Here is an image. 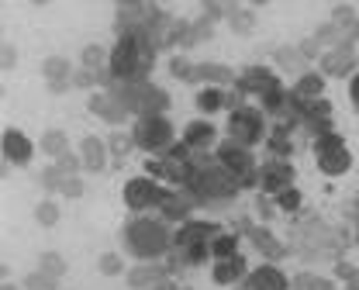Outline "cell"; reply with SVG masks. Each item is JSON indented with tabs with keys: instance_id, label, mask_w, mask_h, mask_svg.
I'll list each match as a JSON object with an SVG mask.
<instances>
[{
	"instance_id": "36",
	"label": "cell",
	"mask_w": 359,
	"mask_h": 290,
	"mask_svg": "<svg viewBox=\"0 0 359 290\" xmlns=\"http://www.w3.org/2000/svg\"><path fill=\"white\" fill-rule=\"evenodd\" d=\"M55 166H59L62 177H76V173L83 170V156H76V152H62V156L55 159Z\"/></svg>"
},
{
	"instance_id": "9",
	"label": "cell",
	"mask_w": 359,
	"mask_h": 290,
	"mask_svg": "<svg viewBox=\"0 0 359 290\" xmlns=\"http://www.w3.org/2000/svg\"><path fill=\"white\" fill-rule=\"evenodd\" d=\"M242 94H259L266 97L273 90H280V80H276V73H269L266 66H249V69H242V76H238V83H235Z\"/></svg>"
},
{
	"instance_id": "11",
	"label": "cell",
	"mask_w": 359,
	"mask_h": 290,
	"mask_svg": "<svg viewBox=\"0 0 359 290\" xmlns=\"http://www.w3.org/2000/svg\"><path fill=\"white\" fill-rule=\"evenodd\" d=\"M87 107H90V114L104 118L107 125H125V118H128V107L114 94H93L87 100Z\"/></svg>"
},
{
	"instance_id": "14",
	"label": "cell",
	"mask_w": 359,
	"mask_h": 290,
	"mask_svg": "<svg viewBox=\"0 0 359 290\" xmlns=\"http://www.w3.org/2000/svg\"><path fill=\"white\" fill-rule=\"evenodd\" d=\"M353 66H356V48H353V42H346L342 48H335V52H328L321 59V73H328V76H346Z\"/></svg>"
},
{
	"instance_id": "32",
	"label": "cell",
	"mask_w": 359,
	"mask_h": 290,
	"mask_svg": "<svg viewBox=\"0 0 359 290\" xmlns=\"http://www.w3.org/2000/svg\"><path fill=\"white\" fill-rule=\"evenodd\" d=\"M39 266H42L45 277H52V280H62V277H66V270H69V266H66V259H62L59 252H42V263H39Z\"/></svg>"
},
{
	"instance_id": "19",
	"label": "cell",
	"mask_w": 359,
	"mask_h": 290,
	"mask_svg": "<svg viewBox=\"0 0 359 290\" xmlns=\"http://www.w3.org/2000/svg\"><path fill=\"white\" fill-rule=\"evenodd\" d=\"M245 239H252V245H256V249H259V252H263L266 259H273V263L287 256V245L273 239V232H269V228H252V232H249Z\"/></svg>"
},
{
	"instance_id": "44",
	"label": "cell",
	"mask_w": 359,
	"mask_h": 290,
	"mask_svg": "<svg viewBox=\"0 0 359 290\" xmlns=\"http://www.w3.org/2000/svg\"><path fill=\"white\" fill-rule=\"evenodd\" d=\"M100 62H104V48L100 46L83 48V69H100Z\"/></svg>"
},
{
	"instance_id": "50",
	"label": "cell",
	"mask_w": 359,
	"mask_h": 290,
	"mask_svg": "<svg viewBox=\"0 0 359 290\" xmlns=\"http://www.w3.org/2000/svg\"><path fill=\"white\" fill-rule=\"evenodd\" d=\"M301 55H304V59H314V55H318V39H308V42H301Z\"/></svg>"
},
{
	"instance_id": "53",
	"label": "cell",
	"mask_w": 359,
	"mask_h": 290,
	"mask_svg": "<svg viewBox=\"0 0 359 290\" xmlns=\"http://www.w3.org/2000/svg\"><path fill=\"white\" fill-rule=\"evenodd\" d=\"M0 290H21V287H14V284H4V287H0Z\"/></svg>"
},
{
	"instance_id": "42",
	"label": "cell",
	"mask_w": 359,
	"mask_h": 290,
	"mask_svg": "<svg viewBox=\"0 0 359 290\" xmlns=\"http://www.w3.org/2000/svg\"><path fill=\"white\" fill-rule=\"evenodd\" d=\"M62 173H59V166H48V170H42V177H39V184H42L45 191H62Z\"/></svg>"
},
{
	"instance_id": "18",
	"label": "cell",
	"mask_w": 359,
	"mask_h": 290,
	"mask_svg": "<svg viewBox=\"0 0 359 290\" xmlns=\"http://www.w3.org/2000/svg\"><path fill=\"white\" fill-rule=\"evenodd\" d=\"M166 273H170V266H135L128 273V284L132 290H152L166 280Z\"/></svg>"
},
{
	"instance_id": "35",
	"label": "cell",
	"mask_w": 359,
	"mask_h": 290,
	"mask_svg": "<svg viewBox=\"0 0 359 290\" xmlns=\"http://www.w3.org/2000/svg\"><path fill=\"white\" fill-rule=\"evenodd\" d=\"M107 149H111V156L125 159V156H128V152L135 149V135H125V132H114V135L107 139Z\"/></svg>"
},
{
	"instance_id": "20",
	"label": "cell",
	"mask_w": 359,
	"mask_h": 290,
	"mask_svg": "<svg viewBox=\"0 0 359 290\" xmlns=\"http://www.w3.org/2000/svg\"><path fill=\"white\" fill-rule=\"evenodd\" d=\"M194 80H201V83H235V73L222 66V62H201V66H194Z\"/></svg>"
},
{
	"instance_id": "25",
	"label": "cell",
	"mask_w": 359,
	"mask_h": 290,
	"mask_svg": "<svg viewBox=\"0 0 359 290\" xmlns=\"http://www.w3.org/2000/svg\"><path fill=\"white\" fill-rule=\"evenodd\" d=\"M190 204H194L190 197L166 193V200L159 204V211H163V218H166V221H180V225H183V221H187V214H190Z\"/></svg>"
},
{
	"instance_id": "38",
	"label": "cell",
	"mask_w": 359,
	"mask_h": 290,
	"mask_svg": "<svg viewBox=\"0 0 359 290\" xmlns=\"http://www.w3.org/2000/svg\"><path fill=\"white\" fill-rule=\"evenodd\" d=\"M332 14H335V21H332V25H335L342 35H346V28H353V32L359 28V25H356V11H353V7H342V4H339Z\"/></svg>"
},
{
	"instance_id": "40",
	"label": "cell",
	"mask_w": 359,
	"mask_h": 290,
	"mask_svg": "<svg viewBox=\"0 0 359 290\" xmlns=\"http://www.w3.org/2000/svg\"><path fill=\"white\" fill-rule=\"evenodd\" d=\"M35 218H39V225L52 228V225L59 221V204H52V200H42V204L35 207Z\"/></svg>"
},
{
	"instance_id": "6",
	"label": "cell",
	"mask_w": 359,
	"mask_h": 290,
	"mask_svg": "<svg viewBox=\"0 0 359 290\" xmlns=\"http://www.w3.org/2000/svg\"><path fill=\"white\" fill-rule=\"evenodd\" d=\"M228 132H231V142L252 149L256 142L266 139V118H263V111H256V107H238V111H231V118H228Z\"/></svg>"
},
{
	"instance_id": "26",
	"label": "cell",
	"mask_w": 359,
	"mask_h": 290,
	"mask_svg": "<svg viewBox=\"0 0 359 290\" xmlns=\"http://www.w3.org/2000/svg\"><path fill=\"white\" fill-rule=\"evenodd\" d=\"M42 76L48 83H66V80H73V69H69V59H62V55H48L42 62Z\"/></svg>"
},
{
	"instance_id": "8",
	"label": "cell",
	"mask_w": 359,
	"mask_h": 290,
	"mask_svg": "<svg viewBox=\"0 0 359 290\" xmlns=\"http://www.w3.org/2000/svg\"><path fill=\"white\" fill-rule=\"evenodd\" d=\"M294 166L287 163V159H269V163H263V170H259V191L263 193H283L294 187Z\"/></svg>"
},
{
	"instance_id": "5",
	"label": "cell",
	"mask_w": 359,
	"mask_h": 290,
	"mask_svg": "<svg viewBox=\"0 0 359 290\" xmlns=\"http://www.w3.org/2000/svg\"><path fill=\"white\" fill-rule=\"evenodd\" d=\"M132 135H135V145L145 149V152H170L177 145L173 142V125L166 121V114H159V118H138Z\"/></svg>"
},
{
	"instance_id": "48",
	"label": "cell",
	"mask_w": 359,
	"mask_h": 290,
	"mask_svg": "<svg viewBox=\"0 0 359 290\" xmlns=\"http://www.w3.org/2000/svg\"><path fill=\"white\" fill-rule=\"evenodd\" d=\"M201 11H204V21H208V25H215L222 14H228V4H204Z\"/></svg>"
},
{
	"instance_id": "3",
	"label": "cell",
	"mask_w": 359,
	"mask_h": 290,
	"mask_svg": "<svg viewBox=\"0 0 359 290\" xmlns=\"http://www.w3.org/2000/svg\"><path fill=\"white\" fill-rule=\"evenodd\" d=\"M190 191H194V200H201V204H208V200H231L235 193L242 191L238 187V180L224 170V166H194V177H190V184H187Z\"/></svg>"
},
{
	"instance_id": "37",
	"label": "cell",
	"mask_w": 359,
	"mask_h": 290,
	"mask_svg": "<svg viewBox=\"0 0 359 290\" xmlns=\"http://www.w3.org/2000/svg\"><path fill=\"white\" fill-rule=\"evenodd\" d=\"M301 204H304V197H301V191L297 187H290V191H283V193H276V207L280 211H301Z\"/></svg>"
},
{
	"instance_id": "46",
	"label": "cell",
	"mask_w": 359,
	"mask_h": 290,
	"mask_svg": "<svg viewBox=\"0 0 359 290\" xmlns=\"http://www.w3.org/2000/svg\"><path fill=\"white\" fill-rule=\"evenodd\" d=\"M170 73H173L177 80H194V66H190L187 59H180V55L170 62Z\"/></svg>"
},
{
	"instance_id": "21",
	"label": "cell",
	"mask_w": 359,
	"mask_h": 290,
	"mask_svg": "<svg viewBox=\"0 0 359 290\" xmlns=\"http://www.w3.org/2000/svg\"><path fill=\"white\" fill-rule=\"evenodd\" d=\"M325 94V80L318 76V73H304L297 83H294V90L290 97L297 100V104H308V100H318V97Z\"/></svg>"
},
{
	"instance_id": "4",
	"label": "cell",
	"mask_w": 359,
	"mask_h": 290,
	"mask_svg": "<svg viewBox=\"0 0 359 290\" xmlns=\"http://www.w3.org/2000/svg\"><path fill=\"white\" fill-rule=\"evenodd\" d=\"M218 166H224L235 180H238V187H259V170H256V159L249 156V149L238 142H222L218 145Z\"/></svg>"
},
{
	"instance_id": "17",
	"label": "cell",
	"mask_w": 359,
	"mask_h": 290,
	"mask_svg": "<svg viewBox=\"0 0 359 290\" xmlns=\"http://www.w3.org/2000/svg\"><path fill=\"white\" fill-rule=\"evenodd\" d=\"M318 170H321L325 177H342V173H349V170H353L349 145H342V149H332V152L318 156Z\"/></svg>"
},
{
	"instance_id": "33",
	"label": "cell",
	"mask_w": 359,
	"mask_h": 290,
	"mask_svg": "<svg viewBox=\"0 0 359 290\" xmlns=\"http://www.w3.org/2000/svg\"><path fill=\"white\" fill-rule=\"evenodd\" d=\"M290 290H335V284L325 277H314V273H301L290 280Z\"/></svg>"
},
{
	"instance_id": "2",
	"label": "cell",
	"mask_w": 359,
	"mask_h": 290,
	"mask_svg": "<svg viewBox=\"0 0 359 290\" xmlns=\"http://www.w3.org/2000/svg\"><path fill=\"white\" fill-rule=\"evenodd\" d=\"M121 242H125V249L132 252L135 259H159V256L170 252L173 235L159 221H152V218H135V221L125 225Z\"/></svg>"
},
{
	"instance_id": "34",
	"label": "cell",
	"mask_w": 359,
	"mask_h": 290,
	"mask_svg": "<svg viewBox=\"0 0 359 290\" xmlns=\"http://www.w3.org/2000/svg\"><path fill=\"white\" fill-rule=\"evenodd\" d=\"M97 270H100L104 277H118V273H125V259H121L118 252H104V256L97 259Z\"/></svg>"
},
{
	"instance_id": "28",
	"label": "cell",
	"mask_w": 359,
	"mask_h": 290,
	"mask_svg": "<svg viewBox=\"0 0 359 290\" xmlns=\"http://www.w3.org/2000/svg\"><path fill=\"white\" fill-rule=\"evenodd\" d=\"M266 145H269V152H273V156H290V152H294L290 128H287V125H276V128L266 135Z\"/></svg>"
},
{
	"instance_id": "27",
	"label": "cell",
	"mask_w": 359,
	"mask_h": 290,
	"mask_svg": "<svg viewBox=\"0 0 359 290\" xmlns=\"http://www.w3.org/2000/svg\"><path fill=\"white\" fill-rule=\"evenodd\" d=\"M39 145H42L45 156L59 159L62 152H69V135H66V132H59V128H48V132L42 135V142H39Z\"/></svg>"
},
{
	"instance_id": "45",
	"label": "cell",
	"mask_w": 359,
	"mask_h": 290,
	"mask_svg": "<svg viewBox=\"0 0 359 290\" xmlns=\"http://www.w3.org/2000/svg\"><path fill=\"white\" fill-rule=\"evenodd\" d=\"M62 197H69V200L83 197V180H80V177H66V180H62Z\"/></svg>"
},
{
	"instance_id": "16",
	"label": "cell",
	"mask_w": 359,
	"mask_h": 290,
	"mask_svg": "<svg viewBox=\"0 0 359 290\" xmlns=\"http://www.w3.org/2000/svg\"><path fill=\"white\" fill-rule=\"evenodd\" d=\"M211 280L218 287H231L238 280H245V259L242 256H231V259H218V266L211 270Z\"/></svg>"
},
{
	"instance_id": "52",
	"label": "cell",
	"mask_w": 359,
	"mask_h": 290,
	"mask_svg": "<svg viewBox=\"0 0 359 290\" xmlns=\"http://www.w3.org/2000/svg\"><path fill=\"white\" fill-rule=\"evenodd\" d=\"M69 87H73V80H66V83H48V90H52V94H66Z\"/></svg>"
},
{
	"instance_id": "39",
	"label": "cell",
	"mask_w": 359,
	"mask_h": 290,
	"mask_svg": "<svg viewBox=\"0 0 359 290\" xmlns=\"http://www.w3.org/2000/svg\"><path fill=\"white\" fill-rule=\"evenodd\" d=\"M346 139L339 135V132H328V135H321V139H314V159L318 156H325V152H332V149H342Z\"/></svg>"
},
{
	"instance_id": "7",
	"label": "cell",
	"mask_w": 359,
	"mask_h": 290,
	"mask_svg": "<svg viewBox=\"0 0 359 290\" xmlns=\"http://www.w3.org/2000/svg\"><path fill=\"white\" fill-rule=\"evenodd\" d=\"M163 200H166V191L156 180H149V177H135V180L125 184V204L132 211H145V207L163 204Z\"/></svg>"
},
{
	"instance_id": "30",
	"label": "cell",
	"mask_w": 359,
	"mask_h": 290,
	"mask_svg": "<svg viewBox=\"0 0 359 290\" xmlns=\"http://www.w3.org/2000/svg\"><path fill=\"white\" fill-rule=\"evenodd\" d=\"M276 62H280L283 69H290V73H301V76H304V69H308V59L301 55V48H276Z\"/></svg>"
},
{
	"instance_id": "15",
	"label": "cell",
	"mask_w": 359,
	"mask_h": 290,
	"mask_svg": "<svg viewBox=\"0 0 359 290\" xmlns=\"http://www.w3.org/2000/svg\"><path fill=\"white\" fill-rule=\"evenodd\" d=\"M80 156H83V170H90V173H104L107 170V156H111V149H107V142H100V139H83L80 142Z\"/></svg>"
},
{
	"instance_id": "23",
	"label": "cell",
	"mask_w": 359,
	"mask_h": 290,
	"mask_svg": "<svg viewBox=\"0 0 359 290\" xmlns=\"http://www.w3.org/2000/svg\"><path fill=\"white\" fill-rule=\"evenodd\" d=\"M166 107H170V94H166L163 87H152V83H149V90H145V97H142V111H138V118H159Z\"/></svg>"
},
{
	"instance_id": "22",
	"label": "cell",
	"mask_w": 359,
	"mask_h": 290,
	"mask_svg": "<svg viewBox=\"0 0 359 290\" xmlns=\"http://www.w3.org/2000/svg\"><path fill=\"white\" fill-rule=\"evenodd\" d=\"M215 135H218V128L211 121H190L187 132H183V142L190 145V149H208V145L215 142Z\"/></svg>"
},
{
	"instance_id": "43",
	"label": "cell",
	"mask_w": 359,
	"mask_h": 290,
	"mask_svg": "<svg viewBox=\"0 0 359 290\" xmlns=\"http://www.w3.org/2000/svg\"><path fill=\"white\" fill-rule=\"evenodd\" d=\"M335 277H339V280H346V287L349 290H359V270L356 266L342 263V266H335Z\"/></svg>"
},
{
	"instance_id": "47",
	"label": "cell",
	"mask_w": 359,
	"mask_h": 290,
	"mask_svg": "<svg viewBox=\"0 0 359 290\" xmlns=\"http://www.w3.org/2000/svg\"><path fill=\"white\" fill-rule=\"evenodd\" d=\"M256 214H259V218H263V221H269V218H273V214H276V204H273V200H269L266 193H259V197H256Z\"/></svg>"
},
{
	"instance_id": "13",
	"label": "cell",
	"mask_w": 359,
	"mask_h": 290,
	"mask_svg": "<svg viewBox=\"0 0 359 290\" xmlns=\"http://www.w3.org/2000/svg\"><path fill=\"white\" fill-rule=\"evenodd\" d=\"M245 290H290V284L276 266H256L245 277Z\"/></svg>"
},
{
	"instance_id": "29",
	"label": "cell",
	"mask_w": 359,
	"mask_h": 290,
	"mask_svg": "<svg viewBox=\"0 0 359 290\" xmlns=\"http://www.w3.org/2000/svg\"><path fill=\"white\" fill-rule=\"evenodd\" d=\"M194 100H197V111H201V114H208V118H211L215 111H222L224 107V94L222 90H215V87H204Z\"/></svg>"
},
{
	"instance_id": "41",
	"label": "cell",
	"mask_w": 359,
	"mask_h": 290,
	"mask_svg": "<svg viewBox=\"0 0 359 290\" xmlns=\"http://www.w3.org/2000/svg\"><path fill=\"white\" fill-rule=\"evenodd\" d=\"M25 290H59V280L45 277L42 270H39V273H32V277L25 280Z\"/></svg>"
},
{
	"instance_id": "51",
	"label": "cell",
	"mask_w": 359,
	"mask_h": 290,
	"mask_svg": "<svg viewBox=\"0 0 359 290\" xmlns=\"http://www.w3.org/2000/svg\"><path fill=\"white\" fill-rule=\"evenodd\" d=\"M349 97H353V104H356V111H359V73L353 76V83H349Z\"/></svg>"
},
{
	"instance_id": "1",
	"label": "cell",
	"mask_w": 359,
	"mask_h": 290,
	"mask_svg": "<svg viewBox=\"0 0 359 290\" xmlns=\"http://www.w3.org/2000/svg\"><path fill=\"white\" fill-rule=\"evenodd\" d=\"M156 62V46L149 42V35H121L118 46L111 52V76L125 80V83H145V73Z\"/></svg>"
},
{
	"instance_id": "31",
	"label": "cell",
	"mask_w": 359,
	"mask_h": 290,
	"mask_svg": "<svg viewBox=\"0 0 359 290\" xmlns=\"http://www.w3.org/2000/svg\"><path fill=\"white\" fill-rule=\"evenodd\" d=\"M211 256H215V259H231V256H238V235L222 232L218 239L211 242Z\"/></svg>"
},
{
	"instance_id": "54",
	"label": "cell",
	"mask_w": 359,
	"mask_h": 290,
	"mask_svg": "<svg viewBox=\"0 0 359 290\" xmlns=\"http://www.w3.org/2000/svg\"><path fill=\"white\" fill-rule=\"evenodd\" d=\"M356 245H359V228H356Z\"/></svg>"
},
{
	"instance_id": "24",
	"label": "cell",
	"mask_w": 359,
	"mask_h": 290,
	"mask_svg": "<svg viewBox=\"0 0 359 290\" xmlns=\"http://www.w3.org/2000/svg\"><path fill=\"white\" fill-rule=\"evenodd\" d=\"M224 18H228V25H231L235 35H252V32H256V14H252V7H238V4L231 7V4H228V14H224Z\"/></svg>"
},
{
	"instance_id": "10",
	"label": "cell",
	"mask_w": 359,
	"mask_h": 290,
	"mask_svg": "<svg viewBox=\"0 0 359 290\" xmlns=\"http://www.w3.org/2000/svg\"><path fill=\"white\" fill-rule=\"evenodd\" d=\"M218 235H222V228L215 221H183L180 232L173 235V245L187 249V245H197V242H215Z\"/></svg>"
},
{
	"instance_id": "49",
	"label": "cell",
	"mask_w": 359,
	"mask_h": 290,
	"mask_svg": "<svg viewBox=\"0 0 359 290\" xmlns=\"http://www.w3.org/2000/svg\"><path fill=\"white\" fill-rule=\"evenodd\" d=\"M14 62H18V52H14V46L4 42V46H0V66H4V69H14Z\"/></svg>"
},
{
	"instance_id": "12",
	"label": "cell",
	"mask_w": 359,
	"mask_h": 290,
	"mask_svg": "<svg viewBox=\"0 0 359 290\" xmlns=\"http://www.w3.org/2000/svg\"><path fill=\"white\" fill-rule=\"evenodd\" d=\"M0 145H4V159H7V163H14V166H28V163H32V156H35V145L28 142L21 132H14V128H7V132H4Z\"/></svg>"
}]
</instances>
